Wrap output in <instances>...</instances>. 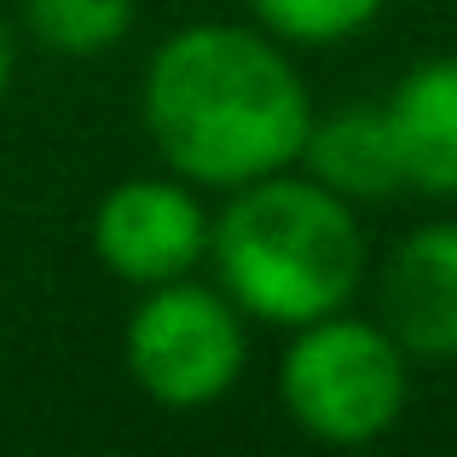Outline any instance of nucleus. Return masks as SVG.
Listing matches in <instances>:
<instances>
[{
    "instance_id": "7",
    "label": "nucleus",
    "mask_w": 457,
    "mask_h": 457,
    "mask_svg": "<svg viewBox=\"0 0 457 457\" xmlns=\"http://www.w3.org/2000/svg\"><path fill=\"white\" fill-rule=\"evenodd\" d=\"M405 191L457 197V53L411 64L382 99Z\"/></svg>"
},
{
    "instance_id": "2",
    "label": "nucleus",
    "mask_w": 457,
    "mask_h": 457,
    "mask_svg": "<svg viewBox=\"0 0 457 457\" xmlns=\"http://www.w3.org/2000/svg\"><path fill=\"white\" fill-rule=\"evenodd\" d=\"M209 267L244 319L302 330L353 307L370 249L353 203L302 168H278L226 191V209L209 226Z\"/></svg>"
},
{
    "instance_id": "1",
    "label": "nucleus",
    "mask_w": 457,
    "mask_h": 457,
    "mask_svg": "<svg viewBox=\"0 0 457 457\" xmlns=\"http://www.w3.org/2000/svg\"><path fill=\"white\" fill-rule=\"evenodd\" d=\"M139 116L168 174L237 191L295 168L312 128V93L284 41L261 23H186L145 58Z\"/></svg>"
},
{
    "instance_id": "8",
    "label": "nucleus",
    "mask_w": 457,
    "mask_h": 457,
    "mask_svg": "<svg viewBox=\"0 0 457 457\" xmlns=\"http://www.w3.org/2000/svg\"><path fill=\"white\" fill-rule=\"evenodd\" d=\"M295 168L312 174L324 191L347 197L353 209L405 191V174H400V156H394V134H388L382 104H347V111L312 116Z\"/></svg>"
},
{
    "instance_id": "10",
    "label": "nucleus",
    "mask_w": 457,
    "mask_h": 457,
    "mask_svg": "<svg viewBox=\"0 0 457 457\" xmlns=\"http://www.w3.org/2000/svg\"><path fill=\"white\" fill-rule=\"evenodd\" d=\"M244 6L284 46H342L365 35L388 0H244Z\"/></svg>"
},
{
    "instance_id": "3",
    "label": "nucleus",
    "mask_w": 457,
    "mask_h": 457,
    "mask_svg": "<svg viewBox=\"0 0 457 457\" xmlns=\"http://www.w3.org/2000/svg\"><path fill=\"white\" fill-rule=\"evenodd\" d=\"M278 400L319 446H370L405 417L411 353L382 330V319H353L342 307L290 330L278 359Z\"/></svg>"
},
{
    "instance_id": "9",
    "label": "nucleus",
    "mask_w": 457,
    "mask_h": 457,
    "mask_svg": "<svg viewBox=\"0 0 457 457\" xmlns=\"http://www.w3.org/2000/svg\"><path fill=\"white\" fill-rule=\"evenodd\" d=\"M134 0H23V29L53 58H104L128 41Z\"/></svg>"
},
{
    "instance_id": "6",
    "label": "nucleus",
    "mask_w": 457,
    "mask_h": 457,
    "mask_svg": "<svg viewBox=\"0 0 457 457\" xmlns=\"http://www.w3.org/2000/svg\"><path fill=\"white\" fill-rule=\"evenodd\" d=\"M377 319L423 365L457 359V220H428L388 249Z\"/></svg>"
},
{
    "instance_id": "4",
    "label": "nucleus",
    "mask_w": 457,
    "mask_h": 457,
    "mask_svg": "<svg viewBox=\"0 0 457 457\" xmlns=\"http://www.w3.org/2000/svg\"><path fill=\"white\" fill-rule=\"evenodd\" d=\"M122 359L139 394L162 411H203L226 400L249 365L244 312L220 284L174 278L139 295L122 330Z\"/></svg>"
},
{
    "instance_id": "5",
    "label": "nucleus",
    "mask_w": 457,
    "mask_h": 457,
    "mask_svg": "<svg viewBox=\"0 0 457 457\" xmlns=\"http://www.w3.org/2000/svg\"><path fill=\"white\" fill-rule=\"evenodd\" d=\"M214 214L197 203L191 179L179 174H134L116 179L93 209V255L128 290L191 278L209 261Z\"/></svg>"
},
{
    "instance_id": "11",
    "label": "nucleus",
    "mask_w": 457,
    "mask_h": 457,
    "mask_svg": "<svg viewBox=\"0 0 457 457\" xmlns=\"http://www.w3.org/2000/svg\"><path fill=\"white\" fill-rule=\"evenodd\" d=\"M12 29H6V18H0V99H6V87H12Z\"/></svg>"
}]
</instances>
